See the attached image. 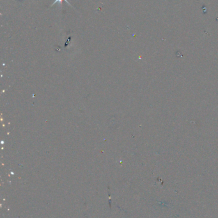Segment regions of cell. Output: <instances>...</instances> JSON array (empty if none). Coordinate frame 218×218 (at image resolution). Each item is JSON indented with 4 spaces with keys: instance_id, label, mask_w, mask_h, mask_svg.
I'll list each match as a JSON object with an SVG mask.
<instances>
[{
    "instance_id": "1",
    "label": "cell",
    "mask_w": 218,
    "mask_h": 218,
    "mask_svg": "<svg viewBox=\"0 0 218 218\" xmlns=\"http://www.w3.org/2000/svg\"><path fill=\"white\" fill-rule=\"evenodd\" d=\"M66 1L67 3H68V4H69V5H70V3H69V2L67 1V0H55V1H54V2L53 3V4H52V5H54L55 4V3H57V2H59V3H62V1ZM70 6H71V5H70Z\"/></svg>"
}]
</instances>
